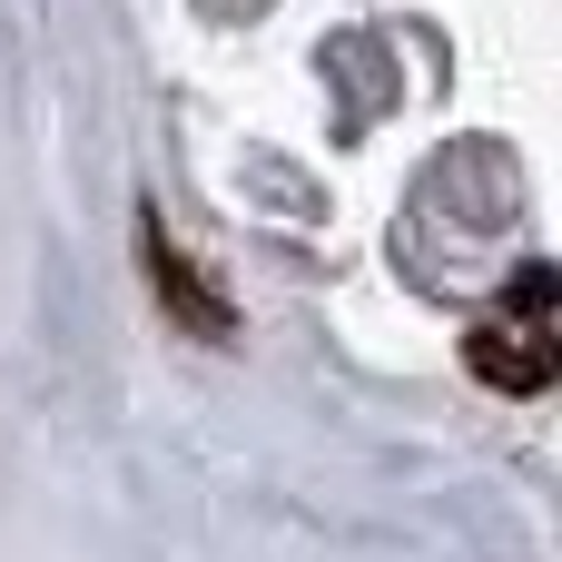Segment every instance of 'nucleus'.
<instances>
[{"label":"nucleus","mask_w":562,"mask_h":562,"mask_svg":"<svg viewBox=\"0 0 562 562\" xmlns=\"http://www.w3.org/2000/svg\"><path fill=\"white\" fill-rule=\"evenodd\" d=\"M474 375H494L504 395H543L553 385V267H524L514 326H474Z\"/></svg>","instance_id":"nucleus-1"},{"label":"nucleus","mask_w":562,"mask_h":562,"mask_svg":"<svg viewBox=\"0 0 562 562\" xmlns=\"http://www.w3.org/2000/svg\"><path fill=\"white\" fill-rule=\"evenodd\" d=\"M138 267H148V296H158L188 336H207V346H227V336H237V306H227V296H217V286L168 247V227H158V217H138Z\"/></svg>","instance_id":"nucleus-2"}]
</instances>
